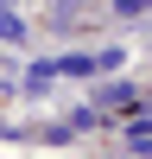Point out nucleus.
I'll return each instance as SVG.
<instances>
[{"label":"nucleus","mask_w":152,"mask_h":159,"mask_svg":"<svg viewBox=\"0 0 152 159\" xmlns=\"http://www.w3.org/2000/svg\"><path fill=\"white\" fill-rule=\"evenodd\" d=\"M0 38H6V45H25V19L6 7V0H0Z\"/></svg>","instance_id":"nucleus-1"},{"label":"nucleus","mask_w":152,"mask_h":159,"mask_svg":"<svg viewBox=\"0 0 152 159\" xmlns=\"http://www.w3.org/2000/svg\"><path fill=\"white\" fill-rule=\"evenodd\" d=\"M57 70L63 76H95V57L89 51H70V57H57Z\"/></svg>","instance_id":"nucleus-2"},{"label":"nucleus","mask_w":152,"mask_h":159,"mask_svg":"<svg viewBox=\"0 0 152 159\" xmlns=\"http://www.w3.org/2000/svg\"><path fill=\"white\" fill-rule=\"evenodd\" d=\"M101 102H108V108H133V89L127 83H101Z\"/></svg>","instance_id":"nucleus-3"},{"label":"nucleus","mask_w":152,"mask_h":159,"mask_svg":"<svg viewBox=\"0 0 152 159\" xmlns=\"http://www.w3.org/2000/svg\"><path fill=\"white\" fill-rule=\"evenodd\" d=\"M127 147H133V153H152V121H133V127H127Z\"/></svg>","instance_id":"nucleus-4"},{"label":"nucleus","mask_w":152,"mask_h":159,"mask_svg":"<svg viewBox=\"0 0 152 159\" xmlns=\"http://www.w3.org/2000/svg\"><path fill=\"white\" fill-rule=\"evenodd\" d=\"M51 76H57V64H32V70H25V89H44Z\"/></svg>","instance_id":"nucleus-5"},{"label":"nucleus","mask_w":152,"mask_h":159,"mask_svg":"<svg viewBox=\"0 0 152 159\" xmlns=\"http://www.w3.org/2000/svg\"><path fill=\"white\" fill-rule=\"evenodd\" d=\"M139 7H146V13H152V0H139Z\"/></svg>","instance_id":"nucleus-6"}]
</instances>
